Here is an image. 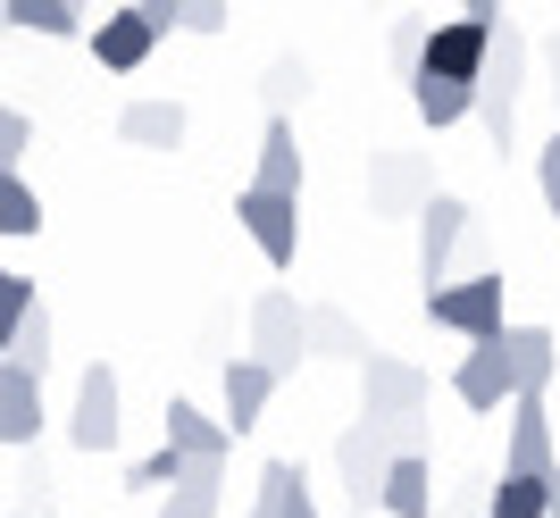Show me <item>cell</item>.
I'll return each instance as SVG.
<instances>
[{"instance_id":"cell-24","label":"cell","mask_w":560,"mask_h":518,"mask_svg":"<svg viewBox=\"0 0 560 518\" xmlns=\"http://www.w3.org/2000/svg\"><path fill=\"white\" fill-rule=\"evenodd\" d=\"M218 494H226V469H185V485L160 502V518H218Z\"/></svg>"},{"instance_id":"cell-20","label":"cell","mask_w":560,"mask_h":518,"mask_svg":"<svg viewBox=\"0 0 560 518\" xmlns=\"http://www.w3.org/2000/svg\"><path fill=\"white\" fill-rule=\"evenodd\" d=\"M410 109H419V126H460L477 118V84H444V75H410Z\"/></svg>"},{"instance_id":"cell-13","label":"cell","mask_w":560,"mask_h":518,"mask_svg":"<svg viewBox=\"0 0 560 518\" xmlns=\"http://www.w3.org/2000/svg\"><path fill=\"white\" fill-rule=\"evenodd\" d=\"M452 393H460L468 410H502V401H518V385H511V360H502V343H468V360L452 368Z\"/></svg>"},{"instance_id":"cell-14","label":"cell","mask_w":560,"mask_h":518,"mask_svg":"<svg viewBox=\"0 0 560 518\" xmlns=\"http://www.w3.org/2000/svg\"><path fill=\"white\" fill-rule=\"evenodd\" d=\"M369 201H376V210H410V217H419L427 210V201H435V176H427V160H410V151H394V160H385V167H376V176H369Z\"/></svg>"},{"instance_id":"cell-22","label":"cell","mask_w":560,"mask_h":518,"mask_svg":"<svg viewBox=\"0 0 560 518\" xmlns=\"http://www.w3.org/2000/svg\"><path fill=\"white\" fill-rule=\"evenodd\" d=\"M9 25L50 34V43H75V34H84V9H75V0H9Z\"/></svg>"},{"instance_id":"cell-18","label":"cell","mask_w":560,"mask_h":518,"mask_svg":"<svg viewBox=\"0 0 560 518\" xmlns=\"http://www.w3.org/2000/svg\"><path fill=\"white\" fill-rule=\"evenodd\" d=\"M252 518H318L302 460H268V469H259V502H252Z\"/></svg>"},{"instance_id":"cell-25","label":"cell","mask_w":560,"mask_h":518,"mask_svg":"<svg viewBox=\"0 0 560 518\" xmlns=\"http://www.w3.org/2000/svg\"><path fill=\"white\" fill-rule=\"evenodd\" d=\"M552 485H560V476H552ZM552 485H544V476H502L493 502H486V518H544V510H552Z\"/></svg>"},{"instance_id":"cell-2","label":"cell","mask_w":560,"mask_h":518,"mask_svg":"<svg viewBox=\"0 0 560 518\" xmlns=\"http://www.w3.org/2000/svg\"><path fill=\"white\" fill-rule=\"evenodd\" d=\"M427 318L452 334H468V343H502V268H477V276L444 284V293H427Z\"/></svg>"},{"instance_id":"cell-7","label":"cell","mask_w":560,"mask_h":518,"mask_svg":"<svg viewBox=\"0 0 560 518\" xmlns=\"http://www.w3.org/2000/svg\"><path fill=\"white\" fill-rule=\"evenodd\" d=\"M234 217H243V235L259 243L268 268H293V259H302V201H277V192H252V185H243Z\"/></svg>"},{"instance_id":"cell-5","label":"cell","mask_w":560,"mask_h":518,"mask_svg":"<svg viewBox=\"0 0 560 518\" xmlns=\"http://www.w3.org/2000/svg\"><path fill=\"white\" fill-rule=\"evenodd\" d=\"M419 410H427V377L410 368V360H385V352L360 360V419H376V426H419Z\"/></svg>"},{"instance_id":"cell-12","label":"cell","mask_w":560,"mask_h":518,"mask_svg":"<svg viewBox=\"0 0 560 518\" xmlns=\"http://www.w3.org/2000/svg\"><path fill=\"white\" fill-rule=\"evenodd\" d=\"M252 192H277V201H302V134H293V118H268V134H259V176Z\"/></svg>"},{"instance_id":"cell-32","label":"cell","mask_w":560,"mask_h":518,"mask_svg":"<svg viewBox=\"0 0 560 518\" xmlns=\"http://www.w3.org/2000/svg\"><path fill=\"white\" fill-rule=\"evenodd\" d=\"M536 192H544V210L560 217V134H552V142L536 151Z\"/></svg>"},{"instance_id":"cell-6","label":"cell","mask_w":560,"mask_h":518,"mask_svg":"<svg viewBox=\"0 0 560 518\" xmlns=\"http://www.w3.org/2000/svg\"><path fill=\"white\" fill-rule=\"evenodd\" d=\"M243 360H259V368H268V377H293V368H302V302H293V293H277V284H268V293H259L252 302V352Z\"/></svg>"},{"instance_id":"cell-35","label":"cell","mask_w":560,"mask_h":518,"mask_svg":"<svg viewBox=\"0 0 560 518\" xmlns=\"http://www.w3.org/2000/svg\"><path fill=\"white\" fill-rule=\"evenodd\" d=\"M552 75H560V43H552ZM552 93H560V84H552Z\"/></svg>"},{"instance_id":"cell-23","label":"cell","mask_w":560,"mask_h":518,"mask_svg":"<svg viewBox=\"0 0 560 518\" xmlns=\"http://www.w3.org/2000/svg\"><path fill=\"white\" fill-rule=\"evenodd\" d=\"M25 235H43V192L25 176H0V243H25Z\"/></svg>"},{"instance_id":"cell-28","label":"cell","mask_w":560,"mask_h":518,"mask_svg":"<svg viewBox=\"0 0 560 518\" xmlns=\"http://www.w3.org/2000/svg\"><path fill=\"white\" fill-rule=\"evenodd\" d=\"M9 368H25V377H43L50 368V309H34L18 327V343H9Z\"/></svg>"},{"instance_id":"cell-9","label":"cell","mask_w":560,"mask_h":518,"mask_svg":"<svg viewBox=\"0 0 560 518\" xmlns=\"http://www.w3.org/2000/svg\"><path fill=\"white\" fill-rule=\"evenodd\" d=\"M167 444L185 451L192 469H226V451H234V435H226V419H210L201 401H185V393H167Z\"/></svg>"},{"instance_id":"cell-4","label":"cell","mask_w":560,"mask_h":518,"mask_svg":"<svg viewBox=\"0 0 560 518\" xmlns=\"http://www.w3.org/2000/svg\"><path fill=\"white\" fill-rule=\"evenodd\" d=\"M167 25H176V0H167V9H160V0H142V9H109V17L93 25V59H101L109 75H135L142 59L160 50Z\"/></svg>"},{"instance_id":"cell-11","label":"cell","mask_w":560,"mask_h":518,"mask_svg":"<svg viewBox=\"0 0 560 518\" xmlns=\"http://www.w3.org/2000/svg\"><path fill=\"white\" fill-rule=\"evenodd\" d=\"M34 435H43V377L0 360V451H34Z\"/></svg>"},{"instance_id":"cell-26","label":"cell","mask_w":560,"mask_h":518,"mask_svg":"<svg viewBox=\"0 0 560 518\" xmlns=\"http://www.w3.org/2000/svg\"><path fill=\"white\" fill-rule=\"evenodd\" d=\"M185 469H192L185 451L160 444V451H142L135 469H126V485H135V494H176V485H185Z\"/></svg>"},{"instance_id":"cell-36","label":"cell","mask_w":560,"mask_h":518,"mask_svg":"<svg viewBox=\"0 0 560 518\" xmlns=\"http://www.w3.org/2000/svg\"><path fill=\"white\" fill-rule=\"evenodd\" d=\"M0 34H9V9H0Z\"/></svg>"},{"instance_id":"cell-19","label":"cell","mask_w":560,"mask_h":518,"mask_svg":"<svg viewBox=\"0 0 560 518\" xmlns=\"http://www.w3.org/2000/svg\"><path fill=\"white\" fill-rule=\"evenodd\" d=\"M302 352L310 360H369V334L351 327L343 309L318 302V309H302Z\"/></svg>"},{"instance_id":"cell-10","label":"cell","mask_w":560,"mask_h":518,"mask_svg":"<svg viewBox=\"0 0 560 518\" xmlns=\"http://www.w3.org/2000/svg\"><path fill=\"white\" fill-rule=\"evenodd\" d=\"M502 476H560V451H552V419H544V401H511V460Z\"/></svg>"},{"instance_id":"cell-16","label":"cell","mask_w":560,"mask_h":518,"mask_svg":"<svg viewBox=\"0 0 560 518\" xmlns=\"http://www.w3.org/2000/svg\"><path fill=\"white\" fill-rule=\"evenodd\" d=\"M502 360H511L518 401H544V385H552V327H502Z\"/></svg>"},{"instance_id":"cell-21","label":"cell","mask_w":560,"mask_h":518,"mask_svg":"<svg viewBox=\"0 0 560 518\" xmlns=\"http://www.w3.org/2000/svg\"><path fill=\"white\" fill-rule=\"evenodd\" d=\"M117 134L142 142V151H176V142H185V101H135V109L117 118Z\"/></svg>"},{"instance_id":"cell-33","label":"cell","mask_w":560,"mask_h":518,"mask_svg":"<svg viewBox=\"0 0 560 518\" xmlns=\"http://www.w3.org/2000/svg\"><path fill=\"white\" fill-rule=\"evenodd\" d=\"M394 59L419 75V59H427V25H419V17H401V25H394Z\"/></svg>"},{"instance_id":"cell-34","label":"cell","mask_w":560,"mask_h":518,"mask_svg":"<svg viewBox=\"0 0 560 518\" xmlns=\"http://www.w3.org/2000/svg\"><path fill=\"white\" fill-rule=\"evenodd\" d=\"M544 518H560V485H552V510H544Z\"/></svg>"},{"instance_id":"cell-31","label":"cell","mask_w":560,"mask_h":518,"mask_svg":"<svg viewBox=\"0 0 560 518\" xmlns=\"http://www.w3.org/2000/svg\"><path fill=\"white\" fill-rule=\"evenodd\" d=\"M477 118H486V134H493V151H511V118H518L511 101H502V93H477Z\"/></svg>"},{"instance_id":"cell-29","label":"cell","mask_w":560,"mask_h":518,"mask_svg":"<svg viewBox=\"0 0 560 518\" xmlns=\"http://www.w3.org/2000/svg\"><path fill=\"white\" fill-rule=\"evenodd\" d=\"M25 151H34V118H25V109H0V176H18Z\"/></svg>"},{"instance_id":"cell-8","label":"cell","mask_w":560,"mask_h":518,"mask_svg":"<svg viewBox=\"0 0 560 518\" xmlns=\"http://www.w3.org/2000/svg\"><path fill=\"white\" fill-rule=\"evenodd\" d=\"M460 235H468V201L460 192H435L419 210V276H427V293H444V268H452V251H460Z\"/></svg>"},{"instance_id":"cell-30","label":"cell","mask_w":560,"mask_h":518,"mask_svg":"<svg viewBox=\"0 0 560 518\" xmlns=\"http://www.w3.org/2000/svg\"><path fill=\"white\" fill-rule=\"evenodd\" d=\"M226 0H176V25H185V34H226Z\"/></svg>"},{"instance_id":"cell-27","label":"cell","mask_w":560,"mask_h":518,"mask_svg":"<svg viewBox=\"0 0 560 518\" xmlns=\"http://www.w3.org/2000/svg\"><path fill=\"white\" fill-rule=\"evenodd\" d=\"M34 276H18V268H0V352H9V343H18V327L25 318H34Z\"/></svg>"},{"instance_id":"cell-15","label":"cell","mask_w":560,"mask_h":518,"mask_svg":"<svg viewBox=\"0 0 560 518\" xmlns=\"http://www.w3.org/2000/svg\"><path fill=\"white\" fill-rule=\"evenodd\" d=\"M284 377H268L259 360H226V435H252L268 419V401H277Z\"/></svg>"},{"instance_id":"cell-3","label":"cell","mask_w":560,"mask_h":518,"mask_svg":"<svg viewBox=\"0 0 560 518\" xmlns=\"http://www.w3.org/2000/svg\"><path fill=\"white\" fill-rule=\"evenodd\" d=\"M117 435H126V393H117V368L109 360H93L84 377H75V410H68V444L75 451H117Z\"/></svg>"},{"instance_id":"cell-17","label":"cell","mask_w":560,"mask_h":518,"mask_svg":"<svg viewBox=\"0 0 560 518\" xmlns=\"http://www.w3.org/2000/svg\"><path fill=\"white\" fill-rule=\"evenodd\" d=\"M385 518H435V469H427L419 451H401L394 469H385V494H376Z\"/></svg>"},{"instance_id":"cell-1","label":"cell","mask_w":560,"mask_h":518,"mask_svg":"<svg viewBox=\"0 0 560 518\" xmlns=\"http://www.w3.org/2000/svg\"><path fill=\"white\" fill-rule=\"evenodd\" d=\"M401 451H419V426H376V419H351V426H343L335 469H343V485H351V502H360V510H376L385 469H394Z\"/></svg>"}]
</instances>
